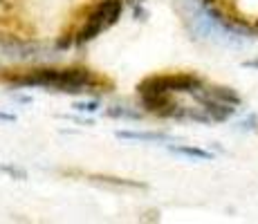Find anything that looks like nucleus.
<instances>
[{
	"mask_svg": "<svg viewBox=\"0 0 258 224\" xmlns=\"http://www.w3.org/2000/svg\"><path fill=\"white\" fill-rule=\"evenodd\" d=\"M196 99L202 103V110H205L209 117L213 119V121H227V119L231 117V114H236V108L231 106V103H225V101H218V99H209V97H205V94H200L196 90Z\"/></svg>",
	"mask_w": 258,
	"mask_h": 224,
	"instance_id": "1",
	"label": "nucleus"
},
{
	"mask_svg": "<svg viewBox=\"0 0 258 224\" xmlns=\"http://www.w3.org/2000/svg\"><path fill=\"white\" fill-rule=\"evenodd\" d=\"M144 108H146L148 112L157 114L162 110V108L166 106V103H171V99H168V94H140Z\"/></svg>",
	"mask_w": 258,
	"mask_h": 224,
	"instance_id": "2",
	"label": "nucleus"
},
{
	"mask_svg": "<svg viewBox=\"0 0 258 224\" xmlns=\"http://www.w3.org/2000/svg\"><path fill=\"white\" fill-rule=\"evenodd\" d=\"M119 139H140V141H171V137L164 132H126L119 130L117 132Z\"/></svg>",
	"mask_w": 258,
	"mask_h": 224,
	"instance_id": "3",
	"label": "nucleus"
},
{
	"mask_svg": "<svg viewBox=\"0 0 258 224\" xmlns=\"http://www.w3.org/2000/svg\"><path fill=\"white\" fill-rule=\"evenodd\" d=\"M99 7H101V12L106 14V23L108 25L117 23V18L121 16V0H101Z\"/></svg>",
	"mask_w": 258,
	"mask_h": 224,
	"instance_id": "4",
	"label": "nucleus"
},
{
	"mask_svg": "<svg viewBox=\"0 0 258 224\" xmlns=\"http://www.w3.org/2000/svg\"><path fill=\"white\" fill-rule=\"evenodd\" d=\"M209 94L218 101H225V103H231V106H240V97L234 92L231 88H211Z\"/></svg>",
	"mask_w": 258,
	"mask_h": 224,
	"instance_id": "5",
	"label": "nucleus"
},
{
	"mask_svg": "<svg viewBox=\"0 0 258 224\" xmlns=\"http://www.w3.org/2000/svg\"><path fill=\"white\" fill-rule=\"evenodd\" d=\"M171 153L186 155V157H196V159H211V153L202 151V148H191V146H171Z\"/></svg>",
	"mask_w": 258,
	"mask_h": 224,
	"instance_id": "6",
	"label": "nucleus"
},
{
	"mask_svg": "<svg viewBox=\"0 0 258 224\" xmlns=\"http://www.w3.org/2000/svg\"><path fill=\"white\" fill-rule=\"evenodd\" d=\"M108 117H117V119H140L142 114L140 112H133V110H126V108H119V106H112L106 110Z\"/></svg>",
	"mask_w": 258,
	"mask_h": 224,
	"instance_id": "7",
	"label": "nucleus"
},
{
	"mask_svg": "<svg viewBox=\"0 0 258 224\" xmlns=\"http://www.w3.org/2000/svg\"><path fill=\"white\" fill-rule=\"evenodd\" d=\"M186 117L193 119V121H200V123H211L213 121L207 112H198V110H186Z\"/></svg>",
	"mask_w": 258,
	"mask_h": 224,
	"instance_id": "8",
	"label": "nucleus"
},
{
	"mask_svg": "<svg viewBox=\"0 0 258 224\" xmlns=\"http://www.w3.org/2000/svg\"><path fill=\"white\" fill-rule=\"evenodd\" d=\"M0 173H7V175H14L18 179L27 177V175H25V171H21V168H12V166H0Z\"/></svg>",
	"mask_w": 258,
	"mask_h": 224,
	"instance_id": "9",
	"label": "nucleus"
},
{
	"mask_svg": "<svg viewBox=\"0 0 258 224\" xmlns=\"http://www.w3.org/2000/svg\"><path fill=\"white\" fill-rule=\"evenodd\" d=\"M74 108H77V110H83V112H86V110L88 112H94L99 106H97V101H88V103L83 101V103H74Z\"/></svg>",
	"mask_w": 258,
	"mask_h": 224,
	"instance_id": "10",
	"label": "nucleus"
},
{
	"mask_svg": "<svg viewBox=\"0 0 258 224\" xmlns=\"http://www.w3.org/2000/svg\"><path fill=\"white\" fill-rule=\"evenodd\" d=\"M70 45H72V36H70V34H68V36H63L61 41H58V47H61V49L70 47Z\"/></svg>",
	"mask_w": 258,
	"mask_h": 224,
	"instance_id": "11",
	"label": "nucleus"
},
{
	"mask_svg": "<svg viewBox=\"0 0 258 224\" xmlns=\"http://www.w3.org/2000/svg\"><path fill=\"white\" fill-rule=\"evenodd\" d=\"M0 121H14V117H12V114H5V112H0Z\"/></svg>",
	"mask_w": 258,
	"mask_h": 224,
	"instance_id": "12",
	"label": "nucleus"
},
{
	"mask_svg": "<svg viewBox=\"0 0 258 224\" xmlns=\"http://www.w3.org/2000/svg\"><path fill=\"white\" fill-rule=\"evenodd\" d=\"M247 67H258V61H254V63H245Z\"/></svg>",
	"mask_w": 258,
	"mask_h": 224,
	"instance_id": "13",
	"label": "nucleus"
},
{
	"mask_svg": "<svg viewBox=\"0 0 258 224\" xmlns=\"http://www.w3.org/2000/svg\"><path fill=\"white\" fill-rule=\"evenodd\" d=\"M202 3H205V5H207V7H211V5H213V3H216V0H202Z\"/></svg>",
	"mask_w": 258,
	"mask_h": 224,
	"instance_id": "14",
	"label": "nucleus"
},
{
	"mask_svg": "<svg viewBox=\"0 0 258 224\" xmlns=\"http://www.w3.org/2000/svg\"><path fill=\"white\" fill-rule=\"evenodd\" d=\"M256 27H258V21H256Z\"/></svg>",
	"mask_w": 258,
	"mask_h": 224,
	"instance_id": "15",
	"label": "nucleus"
}]
</instances>
